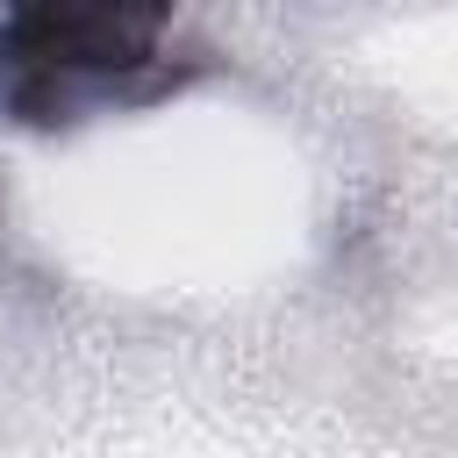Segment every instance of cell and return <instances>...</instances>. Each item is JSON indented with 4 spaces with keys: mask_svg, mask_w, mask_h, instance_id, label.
I'll return each instance as SVG.
<instances>
[{
    "mask_svg": "<svg viewBox=\"0 0 458 458\" xmlns=\"http://www.w3.org/2000/svg\"><path fill=\"white\" fill-rule=\"evenodd\" d=\"M179 0H0V107L72 129L172 86L165 29Z\"/></svg>",
    "mask_w": 458,
    "mask_h": 458,
    "instance_id": "cell-1",
    "label": "cell"
}]
</instances>
